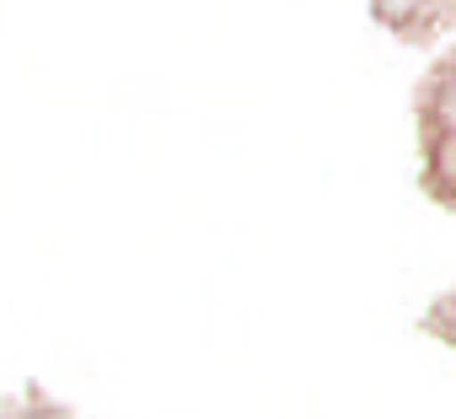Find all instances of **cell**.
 <instances>
[{
  "mask_svg": "<svg viewBox=\"0 0 456 419\" xmlns=\"http://www.w3.org/2000/svg\"><path fill=\"white\" fill-rule=\"evenodd\" d=\"M0 419H76V408L65 398H54L44 382H28L22 392L0 398Z\"/></svg>",
  "mask_w": 456,
  "mask_h": 419,
  "instance_id": "obj_3",
  "label": "cell"
},
{
  "mask_svg": "<svg viewBox=\"0 0 456 419\" xmlns=\"http://www.w3.org/2000/svg\"><path fill=\"white\" fill-rule=\"evenodd\" d=\"M370 17L408 49H429L456 28V0H370Z\"/></svg>",
  "mask_w": 456,
  "mask_h": 419,
  "instance_id": "obj_2",
  "label": "cell"
},
{
  "mask_svg": "<svg viewBox=\"0 0 456 419\" xmlns=\"http://www.w3.org/2000/svg\"><path fill=\"white\" fill-rule=\"evenodd\" d=\"M419 193L456 216V49L440 54L413 86Z\"/></svg>",
  "mask_w": 456,
  "mask_h": 419,
  "instance_id": "obj_1",
  "label": "cell"
}]
</instances>
